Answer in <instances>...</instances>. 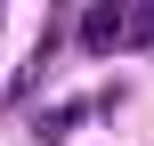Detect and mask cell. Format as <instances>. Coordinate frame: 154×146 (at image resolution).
Returning a JSON list of instances; mask_svg holds the SVG:
<instances>
[{"label":"cell","mask_w":154,"mask_h":146,"mask_svg":"<svg viewBox=\"0 0 154 146\" xmlns=\"http://www.w3.org/2000/svg\"><path fill=\"white\" fill-rule=\"evenodd\" d=\"M73 33H81V49H89V57H114V49H122V33H130V8H122V0H97V8H81V24H73Z\"/></svg>","instance_id":"cell-1"},{"label":"cell","mask_w":154,"mask_h":146,"mask_svg":"<svg viewBox=\"0 0 154 146\" xmlns=\"http://www.w3.org/2000/svg\"><path fill=\"white\" fill-rule=\"evenodd\" d=\"M89 114H97V98H57V106H41V114H32V146H65Z\"/></svg>","instance_id":"cell-2"},{"label":"cell","mask_w":154,"mask_h":146,"mask_svg":"<svg viewBox=\"0 0 154 146\" xmlns=\"http://www.w3.org/2000/svg\"><path fill=\"white\" fill-rule=\"evenodd\" d=\"M154 41V0H138V8H130V33H122V49H146Z\"/></svg>","instance_id":"cell-3"}]
</instances>
